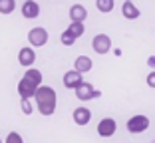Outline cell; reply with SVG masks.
Masks as SVG:
<instances>
[{"label": "cell", "mask_w": 155, "mask_h": 143, "mask_svg": "<svg viewBox=\"0 0 155 143\" xmlns=\"http://www.w3.org/2000/svg\"><path fill=\"white\" fill-rule=\"evenodd\" d=\"M36 106H38V111H40L42 115H52L56 111V102H58V97H56V89L50 88V86H40L36 89Z\"/></svg>", "instance_id": "cell-1"}, {"label": "cell", "mask_w": 155, "mask_h": 143, "mask_svg": "<svg viewBox=\"0 0 155 143\" xmlns=\"http://www.w3.org/2000/svg\"><path fill=\"white\" fill-rule=\"evenodd\" d=\"M149 129V117L147 115H141V113H137V115L129 117L127 121V131L129 133H143V131Z\"/></svg>", "instance_id": "cell-2"}, {"label": "cell", "mask_w": 155, "mask_h": 143, "mask_svg": "<svg viewBox=\"0 0 155 143\" xmlns=\"http://www.w3.org/2000/svg\"><path fill=\"white\" fill-rule=\"evenodd\" d=\"M48 32H46V28H42V26H36V28H32L30 32H28V42H30V46H34V48H42V46H46V42H48Z\"/></svg>", "instance_id": "cell-3"}, {"label": "cell", "mask_w": 155, "mask_h": 143, "mask_svg": "<svg viewBox=\"0 0 155 143\" xmlns=\"http://www.w3.org/2000/svg\"><path fill=\"white\" fill-rule=\"evenodd\" d=\"M91 48H94V52L96 54H107V52L111 50V38L107 36V34H97V36H94V40H91Z\"/></svg>", "instance_id": "cell-4"}, {"label": "cell", "mask_w": 155, "mask_h": 143, "mask_svg": "<svg viewBox=\"0 0 155 143\" xmlns=\"http://www.w3.org/2000/svg\"><path fill=\"white\" fill-rule=\"evenodd\" d=\"M38 88H40L38 83H34V82H30V80L22 78L18 82V96L22 97V99H30V97L36 96V89Z\"/></svg>", "instance_id": "cell-5"}, {"label": "cell", "mask_w": 155, "mask_h": 143, "mask_svg": "<svg viewBox=\"0 0 155 143\" xmlns=\"http://www.w3.org/2000/svg\"><path fill=\"white\" fill-rule=\"evenodd\" d=\"M115 131H117V123H115L114 117H104L97 123V135L100 137H111Z\"/></svg>", "instance_id": "cell-6"}, {"label": "cell", "mask_w": 155, "mask_h": 143, "mask_svg": "<svg viewBox=\"0 0 155 143\" xmlns=\"http://www.w3.org/2000/svg\"><path fill=\"white\" fill-rule=\"evenodd\" d=\"M74 92H76V97H78V99H82V102H90L91 97H96L94 86H91V83H87V82H82L76 89H74Z\"/></svg>", "instance_id": "cell-7"}, {"label": "cell", "mask_w": 155, "mask_h": 143, "mask_svg": "<svg viewBox=\"0 0 155 143\" xmlns=\"http://www.w3.org/2000/svg\"><path fill=\"white\" fill-rule=\"evenodd\" d=\"M62 82H64V86L68 89H76L78 86L84 82V80H82V74H80V72L70 70V72H66V74H64V80H62Z\"/></svg>", "instance_id": "cell-8"}, {"label": "cell", "mask_w": 155, "mask_h": 143, "mask_svg": "<svg viewBox=\"0 0 155 143\" xmlns=\"http://www.w3.org/2000/svg\"><path fill=\"white\" fill-rule=\"evenodd\" d=\"M18 62L24 68H32V64L36 62V52H34V48H22V50L18 52Z\"/></svg>", "instance_id": "cell-9"}, {"label": "cell", "mask_w": 155, "mask_h": 143, "mask_svg": "<svg viewBox=\"0 0 155 143\" xmlns=\"http://www.w3.org/2000/svg\"><path fill=\"white\" fill-rule=\"evenodd\" d=\"M22 16L28 20L32 18H38L40 16V6H38V2H34V0H26L22 4Z\"/></svg>", "instance_id": "cell-10"}, {"label": "cell", "mask_w": 155, "mask_h": 143, "mask_svg": "<svg viewBox=\"0 0 155 143\" xmlns=\"http://www.w3.org/2000/svg\"><path fill=\"white\" fill-rule=\"evenodd\" d=\"M72 117H74V121H76L78 125H87L90 119H91V111L87 109V107H76L74 113H72Z\"/></svg>", "instance_id": "cell-11"}, {"label": "cell", "mask_w": 155, "mask_h": 143, "mask_svg": "<svg viewBox=\"0 0 155 143\" xmlns=\"http://www.w3.org/2000/svg\"><path fill=\"white\" fill-rule=\"evenodd\" d=\"M121 14H123L127 20H137V18H139V8L133 4L131 0H123V4H121Z\"/></svg>", "instance_id": "cell-12"}, {"label": "cell", "mask_w": 155, "mask_h": 143, "mask_svg": "<svg viewBox=\"0 0 155 143\" xmlns=\"http://www.w3.org/2000/svg\"><path fill=\"white\" fill-rule=\"evenodd\" d=\"M91 68H94V62H91L87 56H78L76 62H74V70L80 72V74H87Z\"/></svg>", "instance_id": "cell-13"}, {"label": "cell", "mask_w": 155, "mask_h": 143, "mask_svg": "<svg viewBox=\"0 0 155 143\" xmlns=\"http://www.w3.org/2000/svg\"><path fill=\"white\" fill-rule=\"evenodd\" d=\"M86 16H87V10H86V6H84V4L70 6V20H72V22H84Z\"/></svg>", "instance_id": "cell-14"}, {"label": "cell", "mask_w": 155, "mask_h": 143, "mask_svg": "<svg viewBox=\"0 0 155 143\" xmlns=\"http://www.w3.org/2000/svg\"><path fill=\"white\" fill-rule=\"evenodd\" d=\"M96 6H97V10H100V12L110 14L111 10H114L115 2H114V0H96Z\"/></svg>", "instance_id": "cell-15"}, {"label": "cell", "mask_w": 155, "mask_h": 143, "mask_svg": "<svg viewBox=\"0 0 155 143\" xmlns=\"http://www.w3.org/2000/svg\"><path fill=\"white\" fill-rule=\"evenodd\" d=\"M68 32L74 34L76 38H80V36H84V32H86V26H84V22H72L68 26Z\"/></svg>", "instance_id": "cell-16"}, {"label": "cell", "mask_w": 155, "mask_h": 143, "mask_svg": "<svg viewBox=\"0 0 155 143\" xmlns=\"http://www.w3.org/2000/svg\"><path fill=\"white\" fill-rule=\"evenodd\" d=\"M16 10V0H0V14H12Z\"/></svg>", "instance_id": "cell-17"}, {"label": "cell", "mask_w": 155, "mask_h": 143, "mask_svg": "<svg viewBox=\"0 0 155 143\" xmlns=\"http://www.w3.org/2000/svg\"><path fill=\"white\" fill-rule=\"evenodd\" d=\"M60 40H62V44H64V46H72L74 42H76V36H74V34H70L68 30H66V32H62Z\"/></svg>", "instance_id": "cell-18"}, {"label": "cell", "mask_w": 155, "mask_h": 143, "mask_svg": "<svg viewBox=\"0 0 155 143\" xmlns=\"http://www.w3.org/2000/svg\"><path fill=\"white\" fill-rule=\"evenodd\" d=\"M4 143H24V139H22V135H20L18 131H10Z\"/></svg>", "instance_id": "cell-19"}, {"label": "cell", "mask_w": 155, "mask_h": 143, "mask_svg": "<svg viewBox=\"0 0 155 143\" xmlns=\"http://www.w3.org/2000/svg\"><path fill=\"white\" fill-rule=\"evenodd\" d=\"M20 107H22V111L26 113V115H32L34 113V106H32L30 99H22V102H20Z\"/></svg>", "instance_id": "cell-20"}, {"label": "cell", "mask_w": 155, "mask_h": 143, "mask_svg": "<svg viewBox=\"0 0 155 143\" xmlns=\"http://www.w3.org/2000/svg\"><path fill=\"white\" fill-rule=\"evenodd\" d=\"M147 86L155 89V70H153V72H149V76H147Z\"/></svg>", "instance_id": "cell-21"}, {"label": "cell", "mask_w": 155, "mask_h": 143, "mask_svg": "<svg viewBox=\"0 0 155 143\" xmlns=\"http://www.w3.org/2000/svg\"><path fill=\"white\" fill-rule=\"evenodd\" d=\"M147 66L155 70V56H149V58H147Z\"/></svg>", "instance_id": "cell-22"}, {"label": "cell", "mask_w": 155, "mask_h": 143, "mask_svg": "<svg viewBox=\"0 0 155 143\" xmlns=\"http://www.w3.org/2000/svg\"><path fill=\"white\" fill-rule=\"evenodd\" d=\"M0 143H4V141H2V139H0Z\"/></svg>", "instance_id": "cell-23"}, {"label": "cell", "mask_w": 155, "mask_h": 143, "mask_svg": "<svg viewBox=\"0 0 155 143\" xmlns=\"http://www.w3.org/2000/svg\"><path fill=\"white\" fill-rule=\"evenodd\" d=\"M151 143H155V139H153V141H151Z\"/></svg>", "instance_id": "cell-24"}]
</instances>
